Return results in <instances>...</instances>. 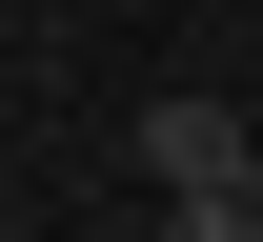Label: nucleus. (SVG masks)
Here are the masks:
<instances>
[{"label":"nucleus","instance_id":"f257e3e1","mask_svg":"<svg viewBox=\"0 0 263 242\" xmlns=\"http://www.w3.org/2000/svg\"><path fill=\"white\" fill-rule=\"evenodd\" d=\"M243 101H202V81H182V101H142V182H162V202H243Z\"/></svg>","mask_w":263,"mask_h":242},{"label":"nucleus","instance_id":"f03ea898","mask_svg":"<svg viewBox=\"0 0 263 242\" xmlns=\"http://www.w3.org/2000/svg\"><path fill=\"white\" fill-rule=\"evenodd\" d=\"M243 222H263V141H243Z\"/></svg>","mask_w":263,"mask_h":242}]
</instances>
